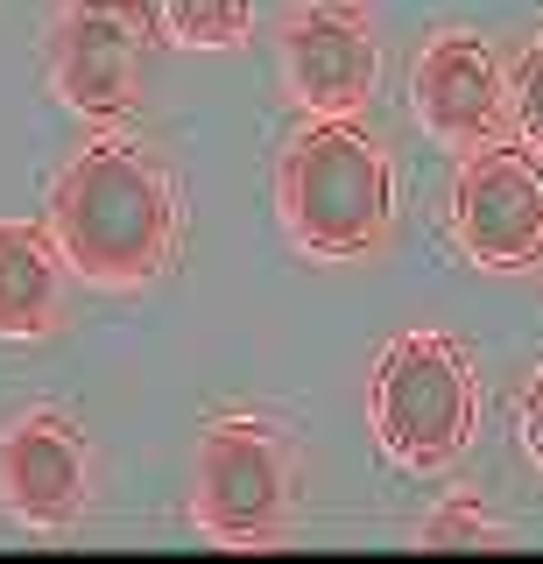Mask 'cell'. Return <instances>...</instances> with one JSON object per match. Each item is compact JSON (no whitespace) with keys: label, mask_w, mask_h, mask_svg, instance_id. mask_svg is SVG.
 <instances>
[{"label":"cell","mask_w":543,"mask_h":564,"mask_svg":"<svg viewBox=\"0 0 543 564\" xmlns=\"http://www.w3.org/2000/svg\"><path fill=\"white\" fill-rule=\"evenodd\" d=\"M64 275L57 234L29 219H0V339H50L64 325Z\"/></svg>","instance_id":"cell-10"},{"label":"cell","mask_w":543,"mask_h":564,"mask_svg":"<svg viewBox=\"0 0 543 564\" xmlns=\"http://www.w3.org/2000/svg\"><path fill=\"white\" fill-rule=\"evenodd\" d=\"M50 234L78 282L142 290L177 254V184L142 141L99 134L50 191Z\"/></svg>","instance_id":"cell-1"},{"label":"cell","mask_w":543,"mask_h":564,"mask_svg":"<svg viewBox=\"0 0 543 564\" xmlns=\"http://www.w3.org/2000/svg\"><path fill=\"white\" fill-rule=\"evenodd\" d=\"M410 106L431 141L487 149L508 128V70L473 29H437L410 64Z\"/></svg>","instance_id":"cell-8"},{"label":"cell","mask_w":543,"mask_h":564,"mask_svg":"<svg viewBox=\"0 0 543 564\" xmlns=\"http://www.w3.org/2000/svg\"><path fill=\"white\" fill-rule=\"evenodd\" d=\"M381 78V43L360 0H304L283 22V85L304 113L354 120Z\"/></svg>","instance_id":"cell-6"},{"label":"cell","mask_w":543,"mask_h":564,"mask_svg":"<svg viewBox=\"0 0 543 564\" xmlns=\"http://www.w3.org/2000/svg\"><path fill=\"white\" fill-rule=\"evenodd\" d=\"M508 113H515L522 141L543 155V35L515 57V70H508Z\"/></svg>","instance_id":"cell-13"},{"label":"cell","mask_w":543,"mask_h":564,"mask_svg":"<svg viewBox=\"0 0 543 564\" xmlns=\"http://www.w3.org/2000/svg\"><path fill=\"white\" fill-rule=\"evenodd\" d=\"M367 416H374L381 452L402 473H445L480 431L473 352L452 332H402V339H389L374 360V381H367Z\"/></svg>","instance_id":"cell-3"},{"label":"cell","mask_w":543,"mask_h":564,"mask_svg":"<svg viewBox=\"0 0 543 564\" xmlns=\"http://www.w3.org/2000/svg\"><path fill=\"white\" fill-rule=\"evenodd\" d=\"M50 85L85 120H120L142 93V22L128 0H72L50 29Z\"/></svg>","instance_id":"cell-7"},{"label":"cell","mask_w":543,"mask_h":564,"mask_svg":"<svg viewBox=\"0 0 543 564\" xmlns=\"http://www.w3.org/2000/svg\"><path fill=\"white\" fill-rule=\"evenodd\" d=\"M275 205L304 254L360 261L395 234V170L360 120H311L283 149Z\"/></svg>","instance_id":"cell-2"},{"label":"cell","mask_w":543,"mask_h":564,"mask_svg":"<svg viewBox=\"0 0 543 564\" xmlns=\"http://www.w3.org/2000/svg\"><path fill=\"white\" fill-rule=\"evenodd\" d=\"M452 240L487 275H522L543 261V170L530 149H466V170L452 184Z\"/></svg>","instance_id":"cell-5"},{"label":"cell","mask_w":543,"mask_h":564,"mask_svg":"<svg viewBox=\"0 0 543 564\" xmlns=\"http://www.w3.org/2000/svg\"><path fill=\"white\" fill-rule=\"evenodd\" d=\"M155 14L184 50H240L254 35V0H155Z\"/></svg>","instance_id":"cell-11"},{"label":"cell","mask_w":543,"mask_h":564,"mask_svg":"<svg viewBox=\"0 0 543 564\" xmlns=\"http://www.w3.org/2000/svg\"><path fill=\"white\" fill-rule=\"evenodd\" d=\"M416 543H424V551H501L508 529H501V522H487L480 494H452V501H437L431 516H424Z\"/></svg>","instance_id":"cell-12"},{"label":"cell","mask_w":543,"mask_h":564,"mask_svg":"<svg viewBox=\"0 0 543 564\" xmlns=\"http://www.w3.org/2000/svg\"><path fill=\"white\" fill-rule=\"evenodd\" d=\"M296 508V458L290 437L269 416H219L198 437V473H191V522L213 543L261 551L290 529Z\"/></svg>","instance_id":"cell-4"},{"label":"cell","mask_w":543,"mask_h":564,"mask_svg":"<svg viewBox=\"0 0 543 564\" xmlns=\"http://www.w3.org/2000/svg\"><path fill=\"white\" fill-rule=\"evenodd\" d=\"M93 494V445L64 410H29L0 431V508L22 529H72Z\"/></svg>","instance_id":"cell-9"},{"label":"cell","mask_w":543,"mask_h":564,"mask_svg":"<svg viewBox=\"0 0 543 564\" xmlns=\"http://www.w3.org/2000/svg\"><path fill=\"white\" fill-rule=\"evenodd\" d=\"M522 445H530L536 473H543V367L530 375V388H522Z\"/></svg>","instance_id":"cell-14"}]
</instances>
